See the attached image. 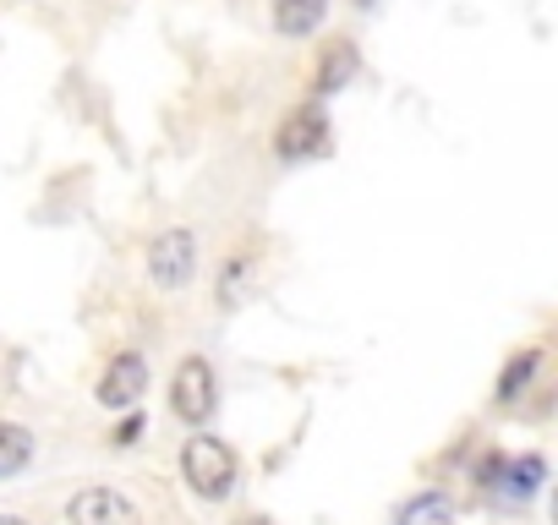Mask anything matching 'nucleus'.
Wrapping results in <instances>:
<instances>
[{
  "label": "nucleus",
  "instance_id": "obj_1",
  "mask_svg": "<svg viewBox=\"0 0 558 525\" xmlns=\"http://www.w3.org/2000/svg\"><path fill=\"white\" fill-rule=\"evenodd\" d=\"M181 476L192 481L197 498L219 503V498L235 487V454H230V443H219V438H186V449H181Z\"/></svg>",
  "mask_w": 558,
  "mask_h": 525
},
{
  "label": "nucleus",
  "instance_id": "obj_10",
  "mask_svg": "<svg viewBox=\"0 0 558 525\" xmlns=\"http://www.w3.org/2000/svg\"><path fill=\"white\" fill-rule=\"evenodd\" d=\"M395 525H454V503H449V492H416L405 509H400V520Z\"/></svg>",
  "mask_w": 558,
  "mask_h": 525
},
{
  "label": "nucleus",
  "instance_id": "obj_5",
  "mask_svg": "<svg viewBox=\"0 0 558 525\" xmlns=\"http://www.w3.org/2000/svg\"><path fill=\"white\" fill-rule=\"evenodd\" d=\"M542 476H547L542 454H520V460L493 454V460H487V471H482V487H487V492H498V498H509V503H525V498L542 487Z\"/></svg>",
  "mask_w": 558,
  "mask_h": 525
},
{
  "label": "nucleus",
  "instance_id": "obj_9",
  "mask_svg": "<svg viewBox=\"0 0 558 525\" xmlns=\"http://www.w3.org/2000/svg\"><path fill=\"white\" fill-rule=\"evenodd\" d=\"M351 77H356V45H335V50L324 56L318 77H313V94H318V99H324V94H340Z\"/></svg>",
  "mask_w": 558,
  "mask_h": 525
},
{
  "label": "nucleus",
  "instance_id": "obj_11",
  "mask_svg": "<svg viewBox=\"0 0 558 525\" xmlns=\"http://www.w3.org/2000/svg\"><path fill=\"white\" fill-rule=\"evenodd\" d=\"M34 460V432L17 422H0V476H17Z\"/></svg>",
  "mask_w": 558,
  "mask_h": 525
},
{
  "label": "nucleus",
  "instance_id": "obj_14",
  "mask_svg": "<svg viewBox=\"0 0 558 525\" xmlns=\"http://www.w3.org/2000/svg\"><path fill=\"white\" fill-rule=\"evenodd\" d=\"M143 432V416H126V427H116V443H137Z\"/></svg>",
  "mask_w": 558,
  "mask_h": 525
},
{
  "label": "nucleus",
  "instance_id": "obj_4",
  "mask_svg": "<svg viewBox=\"0 0 558 525\" xmlns=\"http://www.w3.org/2000/svg\"><path fill=\"white\" fill-rule=\"evenodd\" d=\"M274 148H279V159H313V154H324V148H329V115H324L318 105L291 110L286 121H279Z\"/></svg>",
  "mask_w": 558,
  "mask_h": 525
},
{
  "label": "nucleus",
  "instance_id": "obj_6",
  "mask_svg": "<svg viewBox=\"0 0 558 525\" xmlns=\"http://www.w3.org/2000/svg\"><path fill=\"white\" fill-rule=\"evenodd\" d=\"M66 525H137V503L116 487H88L66 503Z\"/></svg>",
  "mask_w": 558,
  "mask_h": 525
},
{
  "label": "nucleus",
  "instance_id": "obj_15",
  "mask_svg": "<svg viewBox=\"0 0 558 525\" xmlns=\"http://www.w3.org/2000/svg\"><path fill=\"white\" fill-rule=\"evenodd\" d=\"M235 525H274V520H263V514H246V520H235Z\"/></svg>",
  "mask_w": 558,
  "mask_h": 525
},
{
  "label": "nucleus",
  "instance_id": "obj_8",
  "mask_svg": "<svg viewBox=\"0 0 558 525\" xmlns=\"http://www.w3.org/2000/svg\"><path fill=\"white\" fill-rule=\"evenodd\" d=\"M329 17V0H274V28L286 39H307L318 34Z\"/></svg>",
  "mask_w": 558,
  "mask_h": 525
},
{
  "label": "nucleus",
  "instance_id": "obj_7",
  "mask_svg": "<svg viewBox=\"0 0 558 525\" xmlns=\"http://www.w3.org/2000/svg\"><path fill=\"white\" fill-rule=\"evenodd\" d=\"M148 389V367H143V356H116L110 367H105V378H99V405H110V411H132L137 405V394Z\"/></svg>",
  "mask_w": 558,
  "mask_h": 525
},
{
  "label": "nucleus",
  "instance_id": "obj_3",
  "mask_svg": "<svg viewBox=\"0 0 558 525\" xmlns=\"http://www.w3.org/2000/svg\"><path fill=\"white\" fill-rule=\"evenodd\" d=\"M148 274H154L159 291H181L197 274V241H192V230H165L148 246Z\"/></svg>",
  "mask_w": 558,
  "mask_h": 525
},
{
  "label": "nucleus",
  "instance_id": "obj_2",
  "mask_svg": "<svg viewBox=\"0 0 558 525\" xmlns=\"http://www.w3.org/2000/svg\"><path fill=\"white\" fill-rule=\"evenodd\" d=\"M214 400H219V383H214V367L203 356H186L170 378V411L192 427H203L214 416Z\"/></svg>",
  "mask_w": 558,
  "mask_h": 525
},
{
  "label": "nucleus",
  "instance_id": "obj_13",
  "mask_svg": "<svg viewBox=\"0 0 558 525\" xmlns=\"http://www.w3.org/2000/svg\"><path fill=\"white\" fill-rule=\"evenodd\" d=\"M246 274H252V262H246V252H235V257L225 262V280H219V302H225V307H235V302H241Z\"/></svg>",
  "mask_w": 558,
  "mask_h": 525
},
{
  "label": "nucleus",
  "instance_id": "obj_12",
  "mask_svg": "<svg viewBox=\"0 0 558 525\" xmlns=\"http://www.w3.org/2000/svg\"><path fill=\"white\" fill-rule=\"evenodd\" d=\"M536 362H542V351H525L520 362H509L504 367V378H498V400L509 405V400H520V389H525V378L536 373Z\"/></svg>",
  "mask_w": 558,
  "mask_h": 525
},
{
  "label": "nucleus",
  "instance_id": "obj_16",
  "mask_svg": "<svg viewBox=\"0 0 558 525\" xmlns=\"http://www.w3.org/2000/svg\"><path fill=\"white\" fill-rule=\"evenodd\" d=\"M0 525H28V520H17V514H0Z\"/></svg>",
  "mask_w": 558,
  "mask_h": 525
}]
</instances>
